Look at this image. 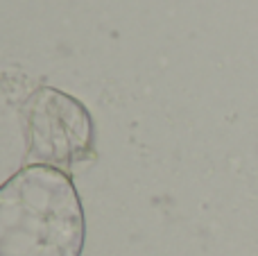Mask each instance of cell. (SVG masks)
Instances as JSON below:
<instances>
[{
    "label": "cell",
    "instance_id": "1",
    "mask_svg": "<svg viewBox=\"0 0 258 256\" xmlns=\"http://www.w3.org/2000/svg\"><path fill=\"white\" fill-rule=\"evenodd\" d=\"M86 220L68 172L27 163L0 184V256H82Z\"/></svg>",
    "mask_w": 258,
    "mask_h": 256
},
{
    "label": "cell",
    "instance_id": "2",
    "mask_svg": "<svg viewBox=\"0 0 258 256\" xmlns=\"http://www.w3.org/2000/svg\"><path fill=\"white\" fill-rule=\"evenodd\" d=\"M27 159L36 166L68 168L93 159L95 125L89 109L71 93L41 86L23 107Z\"/></svg>",
    "mask_w": 258,
    "mask_h": 256
}]
</instances>
